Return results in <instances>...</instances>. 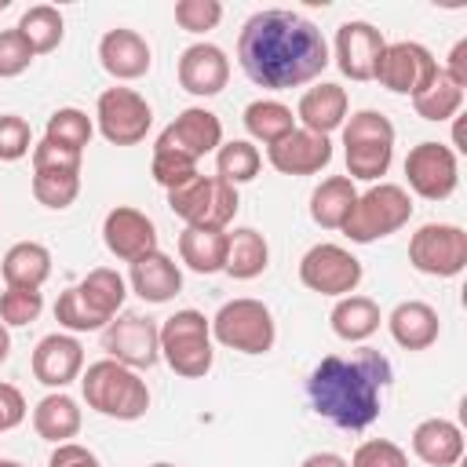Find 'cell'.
<instances>
[{"mask_svg":"<svg viewBox=\"0 0 467 467\" xmlns=\"http://www.w3.org/2000/svg\"><path fill=\"white\" fill-rule=\"evenodd\" d=\"M44 310V296L40 288H4L0 292V321L11 328L33 325Z\"/></svg>","mask_w":467,"mask_h":467,"instance_id":"obj_39","label":"cell"},{"mask_svg":"<svg viewBox=\"0 0 467 467\" xmlns=\"http://www.w3.org/2000/svg\"><path fill=\"white\" fill-rule=\"evenodd\" d=\"M244 128H248V135H252L255 142L274 146V142H281L288 131H296V117H292V109H288L285 102H277V99H255V102L244 106Z\"/></svg>","mask_w":467,"mask_h":467,"instance_id":"obj_33","label":"cell"},{"mask_svg":"<svg viewBox=\"0 0 467 467\" xmlns=\"http://www.w3.org/2000/svg\"><path fill=\"white\" fill-rule=\"evenodd\" d=\"M230 80V58L223 47L201 40V44H190L182 55H179V84L182 91L197 95V99H212L226 88Z\"/></svg>","mask_w":467,"mask_h":467,"instance_id":"obj_20","label":"cell"},{"mask_svg":"<svg viewBox=\"0 0 467 467\" xmlns=\"http://www.w3.org/2000/svg\"><path fill=\"white\" fill-rule=\"evenodd\" d=\"M102 350L128 368H153L161 358V325L142 314H120L102 328Z\"/></svg>","mask_w":467,"mask_h":467,"instance_id":"obj_14","label":"cell"},{"mask_svg":"<svg viewBox=\"0 0 467 467\" xmlns=\"http://www.w3.org/2000/svg\"><path fill=\"white\" fill-rule=\"evenodd\" d=\"M212 339L241 354H266L277 339V325L266 303L241 296L219 306V314L212 317Z\"/></svg>","mask_w":467,"mask_h":467,"instance_id":"obj_8","label":"cell"},{"mask_svg":"<svg viewBox=\"0 0 467 467\" xmlns=\"http://www.w3.org/2000/svg\"><path fill=\"white\" fill-rule=\"evenodd\" d=\"M91 131H95V124H91V117H88L84 109H77V106H62V109H55V113L47 117L44 139H51V142H58V146H69V150H80V153H84V146L91 142Z\"/></svg>","mask_w":467,"mask_h":467,"instance_id":"obj_37","label":"cell"},{"mask_svg":"<svg viewBox=\"0 0 467 467\" xmlns=\"http://www.w3.org/2000/svg\"><path fill=\"white\" fill-rule=\"evenodd\" d=\"M33 58H36L33 47L26 44V36L18 29H0V77L4 80L26 73Z\"/></svg>","mask_w":467,"mask_h":467,"instance_id":"obj_46","label":"cell"},{"mask_svg":"<svg viewBox=\"0 0 467 467\" xmlns=\"http://www.w3.org/2000/svg\"><path fill=\"white\" fill-rule=\"evenodd\" d=\"M434 77H438V62L416 40L387 44L383 55H379V62H376V73H372V80H379V88H387L394 95H409V99L416 91H423Z\"/></svg>","mask_w":467,"mask_h":467,"instance_id":"obj_13","label":"cell"},{"mask_svg":"<svg viewBox=\"0 0 467 467\" xmlns=\"http://www.w3.org/2000/svg\"><path fill=\"white\" fill-rule=\"evenodd\" d=\"M150 175L164 186V190H175L182 182H190L197 175V161L182 157V153H171V150H153V161H150Z\"/></svg>","mask_w":467,"mask_h":467,"instance_id":"obj_40","label":"cell"},{"mask_svg":"<svg viewBox=\"0 0 467 467\" xmlns=\"http://www.w3.org/2000/svg\"><path fill=\"white\" fill-rule=\"evenodd\" d=\"M0 274L7 288H40L51 277V252L40 241H18L4 252Z\"/></svg>","mask_w":467,"mask_h":467,"instance_id":"obj_27","label":"cell"},{"mask_svg":"<svg viewBox=\"0 0 467 467\" xmlns=\"http://www.w3.org/2000/svg\"><path fill=\"white\" fill-rule=\"evenodd\" d=\"M405 179H409V190L423 201L452 197V190L460 186L456 150H449L445 142H431V139L412 146L409 157H405Z\"/></svg>","mask_w":467,"mask_h":467,"instance_id":"obj_12","label":"cell"},{"mask_svg":"<svg viewBox=\"0 0 467 467\" xmlns=\"http://www.w3.org/2000/svg\"><path fill=\"white\" fill-rule=\"evenodd\" d=\"M270 263V244L259 230L252 226H237L234 234H226V263L223 274H230L234 281H252L266 270Z\"/></svg>","mask_w":467,"mask_h":467,"instance_id":"obj_29","label":"cell"},{"mask_svg":"<svg viewBox=\"0 0 467 467\" xmlns=\"http://www.w3.org/2000/svg\"><path fill=\"white\" fill-rule=\"evenodd\" d=\"M99 62H102V69L113 80H139V77L150 73L153 55H150V44H146L142 33L117 26L109 33H102V40H99Z\"/></svg>","mask_w":467,"mask_h":467,"instance_id":"obj_21","label":"cell"},{"mask_svg":"<svg viewBox=\"0 0 467 467\" xmlns=\"http://www.w3.org/2000/svg\"><path fill=\"white\" fill-rule=\"evenodd\" d=\"M4 7H7V0H0V11H4Z\"/></svg>","mask_w":467,"mask_h":467,"instance_id":"obj_54","label":"cell"},{"mask_svg":"<svg viewBox=\"0 0 467 467\" xmlns=\"http://www.w3.org/2000/svg\"><path fill=\"white\" fill-rule=\"evenodd\" d=\"M15 29L26 36V44L33 47V55H47V51H55V47L62 44V36H66L62 11L51 7V4H33V7H26Z\"/></svg>","mask_w":467,"mask_h":467,"instance_id":"obj_34","label":"cell"},{"mask_svg":"<svg viewBox=\"0 0 467 467\" xmlns=\"http://www.w3.org/2000/svg\"><path fill=\"white\" fill-rule=\"evenodd\" d=\"M33 197L51 212L69 208L80 197V171H33Z\"/></svg>","mask_w":467,"mask_h":467,"instance_id":"obj_38","label":"cell"},{"mask_svg":"<svg viewBox=\"0 0 467 467\" xmlns=\"http://www.w3.org/2000/svg\"><path fill=\"white\" fill-rule=\"evenodd\" d=\"M84 372V347L77 336L69 332H51L44 336L36 347H33V376L51 387V390H62L69 387L73 379H80Z\"/></svg>","mask_w":467,"mask_h":467,"instance_id":"obj_18","label":"cell"},{"mask_svg":"<svg viewBox=\"0 0 467 467\" xmlns=\"http://www.w3.org/2000/svg\"><path fill=\"white\" fill-rule=\"evenodd\" d=\"M77 292H80V299L88 303V310H91L102 325H109V321L117 317V310L124 306L128 281H124L113 266H95V270H88V277L77 285Z\"/></svg>","mask_w":467,"mask_h":467,"instance_id":"obj_30","label":"cell"},{"mask_svg":"<svg viewBox=\"0 0 467 467\" xmlns=\"http://www.w3.org/2000/svg\"><path fill=\"white\" fill-rule=\"evenodd\" d=\"M29 150H33V131L26 117L0 113V161H22Z\"/></svg>","mask_w":467,"mask_h":467,"instance_id":"obj_44","label":"cell"},{"mask_svg":"<svg viewBox=\"0 0 467 467\" xmlns=\"http://www.w3.org/2000/svg\"><path fill=\"white\" fill-rule=\"evenodd\" d=\"M102 241H106L109 255H117L120 263H135V259L157 252V226L146 212L117 204L102 219Z\"/></svg>","mask_w":467,"mask_h":467,"instance_id":"obj_16","label":"cell"},{"mask_svg":"<svg viewBox=\"0 0 467 467\" xmlns=\"http://www.w3.org/2000/svg\"><path fill=\"white\" fill-rule=\"evenodd\" d=\"M226 234L230 230H197L186 226L179 234V259L193 274H219L226 263Z\"/></svg>","mask_w":467,"mask_h":467,"instance_id":"obj_32","label":"cell"},{"mask_svg":"<svg viewBox=\"0 0 467 467\" xmlns=\"http://www.w3.org/2000/svg\"><path fill=\"white\" fill-rule=\"evenodd\" d=\"M219 146H223V124L204 106L182 109L153 142V150H171V153H182L190 161H201L204 153H212Z\"/></svg>","mask_w":467,"mask_h":467,"instance_id":"obj_15","label":"cell"},{"mask_svg":"<svg viewBox=\"0 0 467 467\" xmlns=\"http://www.w3.org/2000/svg\"><path fill=\"white\" fill-rule=\"evenodd\" d=\"M0 467H22L18 460H0Z\"/></svg>","mask_w":467,"mask_h":467,"instance_id":"obj_52","label":"cell"},{"mask_svg":"<svg viewBox=\"0 0 467 467\" xmlns=\"http://www.w3.org/2000/svg\"><path fill=\"white\" fill-rule=\"evenodd\" d=\"M347 106H350L347 91H343L339 84H332V80H321V84H314V88L303 91V99H299V106H296V117L303 120L306 131H314V135H332L336 128H343Z\"/></svg>","mask_w":467,"mask_h":467,"instance_id":"obj_24","label":"cell"},{"mask_svg":"<svg viewBox=\"0 0 467 467\" xmlns=\"http://www.w3.org/2000/svg\"><path fill=\"white\" fill-rule=\"evenodd\" d=\"M412 452L427 467H456L463 460V431L452 420L431 416L412 431Z\"/></svg>","mask_w":467,"mask_h":467,"instance_id":"obj_25","label":"cell"},{"mask_svg":"<svg viewBox=\"0 0 467 467\" xmlns=\"http://www.w3.org/2000/svg\"><path fill=\"white\" fill-rule=\"evenodd\" d=\"M266 161L281 175H317L332 161V139L328 135H314L306 128H296L281 142L266 146Z\"/></svg>","mask_w":467,"mask_h":467,"instance_id":"obj_19","label":"cell"},{"mask_svg":"<svg viewBox=\"0 0 467 467\" xmlns=\"http://www.w3.org/2000/svg\"><path fill=\"white\" fill-rule=\"evenodd\" d=\"M390 379V361L372 347H358L350 354H325L306 376V398L310 409L339 431H365L383 412Z\"/></svg>","mask_w":467,"mask_h":467,"instance_id":"obj_2","label":"cell"},{"mask_svg":"<svg viewBox=\"0 0 467 467\" xmlns=\"http://www.w3.org/2000/svg\"><path fill=\"white\" fill-rule=\"evenodd\" d=\"M7 354H11V332H7V325L0 321V365L7 361Z\"/></svg>","mask_w":467,"mask_h":467,"instance_id":"obj_51","label":"cell"},{"mask_svg":"<svg viewBox=\"0 0 467 467\" xmlns=\"http://www.w3.org/2000/svg\"><path fill=\"white\" fill-rule=\"evenodd\" d=\"M47 467H102V460L77 441H62V445H55Z\"/></svg>","mask_w":467,"mask_h":467,"instance_id":"obj_47","label":"cell"},{"mask_svg":"<svg viewBox=\"0 0 467 467\" xmlns=\"http://www.w3.org/2000/svg\"><path fill=\"white\" fill-rule=\"evenodd\" d=\"M26 420V398L18 387L0 383V431H11Z\"/></svg>","mask_w":467,"mask_h":467,"instance_id":"obj_48","label":"cell"},{"mask_svg":"<svg viewBox=\"0 0 467 467\" xmlns=\"http://www.w3.org/2000/svg\"><path fill=\"white\" fill-rule=\"evenodd\" d=\"M161 358L182 379H201L212 372V321L201 310H175L161 325Z\"/></svg>","mask_w":467,"mask_h":467,"instance_id":"obj_5","label":"cell"},{"mask_svg":"<svg viewBox=\"0 0 467 467\" xmlns=\"http://www.w3.org/2000/svg\"><path fill=\"white\" fill-rule=\"evenodd\" d=\"M55 321H58L62 328H69V332H95V328H106V325L88 310V303L80 299L77 285L58 296V303H55Z\"/></svg>","mask_w":467,"mask_h":467,"instance_id":"obj_41","label":"cell"},{"mask_svg":"<svg viewBox=\"0 0 467 467\" xmlns=\"http://www.w3.org/2000/svg\"><path fill=\"white\" fill-rule=\"evenodd\" d=\"M460 91L467 88V40H456V47L449 51V69H441Z\"/></svg>","mask_w":467,"mask_h":467,"instance_id":"obj_49","label":"cell"},{"mask_svg":"<svg viewBox=\"0 0 467 467\" xmlns=\"http://www.w3.org/2000/svg\"><path fill=\"white\" fill-rule=\"evenodd\" d=\"M80 394H84L88 409H95L99 416H109V420H139L150 409L146 379L113 358L91 361L88 372H80Z\"/></svg>","mask_w":467,"mask_h":467,"instance_id":"obj_3","label":"cell"},{"mask_svg":"<svg viewBox=\"0 0 467 467\" xmlns=\"http://www.w3.org/2000/svg\"><path fill=\"white\" fill-rule=\"evenodd\" d=\"M409 263L427 277H456L467 266V230L456 223H423L409 237Z\"/></svg>","mask_w":467,"mask_h":467,"instance_id":"obj_9","label":"cell"},{"mask_svg":"<svg viewBox=\"0 0 467 467\" xmlns=\"http://www.w3.org/2000/svg\"><path fill=\"white\" fill-rule=\"evenodd\" d=\"M358 201V190H354V179L347 175H328L314 186L310 193V219L321 226V230H343L350 208Z\"/></svg>","mask_w":467,"mask_h":467,"instance_id":"obj_28","label":"cell"},{"mask_svg":"<svg viewBox=\"0 0 467 467\" xmlns=\"http://www.w3.org/2000/svg\"><path fill=\"white\" fill-rule=\"evenodd\" d=\"M387 328L394 336V343L401 350H427L438 343V332H441V321H438V310L423 299H405L390 310L387 317Z\"/></svg>","mask_w":467,"mask_h":467,"instance_id":"obj_23","label":"cell"},{"mask_svg":"<svg viewBox=\"0 0 467 467\" xmlns=\"http://www.w3.org/2000/svg\"><path fill=\"white\" fill-rule=\"evenodd\" d=\"M128 285L146 303H168V299H175L182 292V270H179V263L171 255H164L157 248V252H150V255L131 263Z\"/></svg>","mask_w":467,"mask_h":467,"instance_id":"obj_22","label":"cell"},{"mask_svg":"<svg viewBox=\"0 0 467 467\" xmlns=\"http://www.w3.org/2000/svg\"><path fill=\"white\" fill-rule=\"evenodd\" d=\"M237 186L223 182L219 175H193L190 182L168 190V208L197 230H226L237 215Z\"/></svg>","mask_w":467,"mask_h":467,"instance_id":"obj_7","label":"cell"},{"mask_svg":"<svg viewBox=\"0 0 467 467\" xmlns=\"http://www.w3.org/2000/svg\"><path fill=\"white\" fill-rule=\"evenodd\" d=\"M299 281L317 296L343 299L361 285V263L343 244L321 241V244L306 248V255L299 259Z\"/></svg>","mask_w":467,"mask_h":467,"instance_id":"obj_11","label":"cell"},{"mask_svg":"<svg viewBox=\"0 0 467 467\" xmlns=\"http://www.w3.org/2000/svg\"><path fill=\"white\" fill-rule=\"evenodd\" d=\"M237 62L259 88L285 91L310 84L332 62L321 29L285 7L255 11L237 33Z\"/></svg>","mask_w":467,"mask_h":467,"instance_id":"obj_1","label":"cell"},{"mask_svg":"<svg viewBox=\"0 0 467 467\" xmlns=\"http://www.w3.org/2000/svg\"><path fill=\"white\" fill-rule=\"evenodd\" d=\"M223 18V4L219 0H179L175 4V22L186 33H208L215 29Z\"/></svg>","mask_w":467,"mask_h":467,"instance_id":"obj_43","label":"cell"},{"mask_svg":"<svg viewBox=\"0 0 467 467\" xmlns=\"http://www.w3.org/2000/svg\"><path fill=\"white\" fill-rule=\"evenodd\" d=\"M409 219H412L409 190L398 186V182H376L365 193H358V201H354V208H350V215L343 223V234L354 244H372L379 237L398 234Z\"/></svg>","mask_w":467,"mask_h":467,"instance_id":"obj_6","label":"cell"},{"mask_svg":"<svg viewBox=\"0 0 467 467\" xmlns=\"http://www.w3.org/2000/svg\"><path fill=\"white\" fill-rule=\"evenodd\" d=\"M80 164H84L80 150L58 146L51 139H40L33 146V171H80Z\"/></svg>","mask_w":467,"mask_h":467,"instance_id":"obj_45","label":"cell"},{"mask_svg":"<svg viewBox=\"0 0 467 467\" xmlns=\"http://www.w3.org/2000/svg\"><path fill=\"white\" fill-rule=\"evenodd\" d=\"M299 467H350V463H347L339 452H310Z\"/></svg>","mask_w":467,"mask_h":467,"instance_id":"obj_50","label":"cell"},{"mask_svg":"<svg viewBox=\"0 0 467 467\" xmlns=\"http://www.w3.org/2000/svg\"><path fill=\"white\" fill-rule=\"evenodd\" d=\"M343 153H347V179L376 182L387 175L394 161V124L379 109H358L343 120Z\"/></svg>","mask_w":467,"mask_h":467,"instance_id":"obj_4","label":"cell"},{"mask_svg":"<svg viewBox=\"0 0 467 467\" xmlns=\"http://www.w3.org/2000/svg\"><path fill=\"white\" fill-rule=\"evenodd\" d=\"M95 120H99V131L106 142L135 146L146 139V131L153 124V109L135 88H106L95 102Z\"/></svg>","mask_w":467,"mask_h":467,"instance_id":"obj_10","label":"cell"},{"mask_svg":"<svg viewBox=\"0 0 467 467\" xmlns=\"http://www.w3.org/2000/svg\"><path fill=\"white\" fill-rule=\"evenodd\" d=\"M350 467H409V456L390 438H368L354 449Z\"/></svg>","mask_w":467,"mask_h":467,"instance_id":"obj_42","label":"cell"},{"mask_svg":"<svg viewBox=\"0 0 467 467\" xmlns=\"http://www.w3.org/2000/svg\"><path fill=\"white\" fill-rule=\"evenodd\" d=\"M150 467H175V463H168V460H157V463H150Z\"/></svg>","mask_w":467,"mask_h":467,"instance_id":"obj_53","label":"cell"},{"mask_svg":"<svg viewBox=\"0 0 467 467\" xmlns=\"http://www.w3.org/2000/svg\"><path fill=\"white\" fill-rule=\"evenodd\" d=\"M328 321H332V332H336L343 343H361V339H368V336L379 328L383 317H379V303H376V299L350 292V296L336 299Z\"/></svg>","mask_w":467,"mask_h":467,"instance_id":"obj_31","label":"cell"},{"mask_svg":"<svg viewBox=\"0 0 467 467\" xmlns=\"http://www.w3.org/2000/svg\"><path fill=\"white\" fill-rule=\"evenodd\" d=\"M80 423H84L80 405H77L66 390H51V394H44V398L36 401V409H33V431H36L44 441H55V445L77 438Z\"/></svg>","mask_w":467,"mask_h":467,"instance_id":"obj_26","label":"cell"},{"mask_svg":"<svg viewBox=\"0 0 467 467\" xmlns=\"http://www.w3.org/2000/svg\"><path fill=\"white\" fill-rule=\"evenodd\" d=\"M387 40L372 22H343L336 29V66L350 80H372Z\"/></svg>","mask_w":467,"mask_h":467,"instance_id":"obj_17","label":"cell"},{"mask_svg":"<svg viewBox=\"0 0 467 467\" xmlns=\"http://www.w3.org/2000/svg\"><path fill=\"white\" fill-rule=\"evenodd\" d=\"M460 106H463V91H460L441 69H438V77H434L423 91L412 95V109H416L423 120H449V117L460 113Z\"/></svg>","mask_w":467,"mask_h":467,"instance_id":"obj_36","label":"cell"},{"mask_svg":"<svg viewBox=\"0 0 467 467\" xmlns=\"http://www.w3.org/2000/svg\"><path fill=\"white\" fill-rule=\"evenodd\" d=\"M259 168H263V157L248 139H230L215 150V175L230 186L252 182L259 175Z\"/></svg>","mask_w":467,"mask_h":467,"instance_id":"obj_35","label":"cell"}]
</instances>
